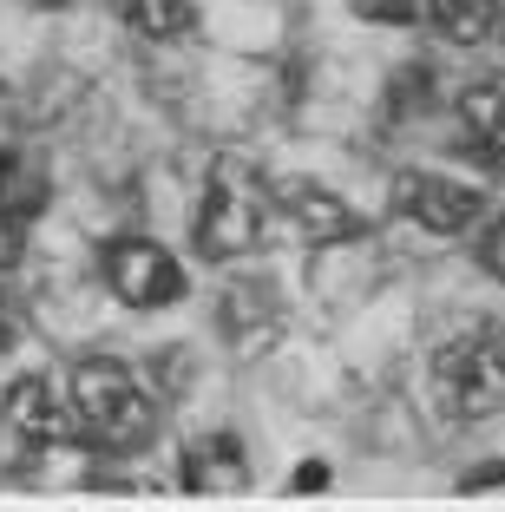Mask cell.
<instances>
[{
  "instance_id": "15",
  "label": "cell",
  "mask_w": 505,
  "mask_h": 512,
  "mask_svg": "<svg viewBox=\"0 0 505 512\" xmlns=\"http://www.w3.org/2000/svg\"><path fill=\"white\" fill-rule=\"evenodd\" d=\"M479 263L505 283V217H499V224H486V237H479Z\"/></svg>"
},
{
  "instance_id": "10",
  "label": "cell",
  "mask_w": 505,
  "mask_h": 512,
  "mask_svg": "<svg viewBox=\"0 0 505 512\" xmlns=\"http://www.w3.org/2000/svg\"><path fill=\"white\" fill-rule=\"evenodd\" d=\"M119 7V20H132L138 33H151V40H184L191 33V0H112Z\"/></svg>"
},
{
  "instance_id": "16",
  "label": "cell",
  "mask_w": 505,
  "mask_h": 512,
  "mask_svg": "<svg viewBox=\"0 0 505 512\" xmlns=\"http://www.w3.org/2000/svg\"><path fill=\"white\" fill-rule=\"evenodd\" d=\"M14 342V316H7V309H0V348Z\"/></svg>"
},
{
  "instance_id": "18",
  "label": "cell",
  "mask_w": 505,
  "mask_h": 512,
  "mask_svg": "<svg viewBox=\"0 0 505 512\" xmlns=\"http://www.w3.org/2000/svg\"><path fill=\"white\" fill-rule=\"evenodd\" d=\"M499 27H505V7H499Z\"/></svg>"
},
{
  "instance_id": "2",
  "label": "cell",
  "mask_w": 505,
  "mask_h": 512,
  "mask_svg": "<svg viewBox=\"0 0 505 512\" xmlns=\"http://www.w3.org/2000/svg\"><path fill=\"white\" fill-rule=\"evenodd\" d=\"M66 394H73L79 427H86L92 447L132 453V447H145V440H151V394L138 388V375L125 362H105V355L79 362L73 381H66Z\"/></svg>"
},
{
  "instance_id": "5",
  "label": "cell",
  "mask_w": 505,
  "mask_h": 512,
  "mask_svg": "<svg viewBox=\"0 0 505 512\" xmlns=\"http://www.w3.org/2000/svg\"><path fill=\"white\" fill-rule=\"evenodd\" d=\"M105 283H112V296H119L125 309H164V302L184 296L178 256L164 250V243H151V237L112 243V250H105Z\"/></svg>"
},
{
  "instance_id": "13",
  "label": "cell",
  "mask_w": 505,
  "mask_h": 512,
  "mask_svg": "<svg viewBox=\"0 0 505 512\" xmlns=\"http://www.w3.org/2000/svg\"><path fill=\"white\" fill-rule=\"evenodd\" d=\"M328 480H335V473H328V460H302L296 480H289V493H296V499H315V493H328Z\"/></svg>"
},
{
  "instance_id": "7",
  "label": "cell",
  "mask_w": 505,
  "mask_h": 512,
  "mask_svg": "<svg viewBox=\"0 0 505 512\" xmlns=\"http://www.w3.org/2000/svg\"><path fill=\"white\" fill-rule=\"evenodd\" d=\"M178 486H184V493H197V499H237L243 486H250V467H243L237 440H230V434L197 440V447L178 460Z\"/></svg>"
},
{
  "instance_id": "14",
  "label": "cell",
  "mask_w": 505,
  "mask_h": 512,
  "mask_svg": "<svg viewBox=\"0 0 505 512\" xmlns=\"http://www.w3.org/2000/svg\"><path fill=\"white\" fill-rule=\"evenodd\" d=\"M20 256H27V230H20V217L0 211V270H14Z\"/></svg>"
},
{
  "instance_id": "9",
  "label": "cell",
  "mask_w": 505,
  "mask_h": 512,
  "mask_svg": "<svg viewBox=\"0 0 505 512\" xmlns=\"http://www.w3.org/2000/svg\"><path fill=\"white\" fill-rule=\"evenodd\" d=\"M460 125H466L473 145H499L505 138V86L499 79H473L460 92Z\"/></svg>"
},
{
  "instance_id": "6",
  "label": "cell",
  "mask_w": 505,
  "mask_h": 512,
  "mask_svg": "<svg viewBox=\"0 0 505 512\" xmlns=\"http://www.w3.org/2000/svg\"><path fill=\"white\" fill-rule=\"evenodd\" d=\"M394 211L414 230H427V237H460V230L479 224L486 191H473V184H460V178H433V171H407V178L394 184Z\"/></svg>"
},
{
  "instance_id": "12",
  "label": "cell",
  "mask_w": 505,
  "mask_h": 512,
  "mask_svg": "<svg viewBox=\"0 0 505 512\" xmlns=\"http://www.w3.org/2000/svg\"><path fill=\"white\" fill-rule=\"evenodd\" d=\"M355 14H361V20H381V27H414L420 7H414V0H361Z\"/></svg>"
},
{
  "instance_id": "8",
  "label": "cell",
  "mask_w": 505,
  "mask_h": 512,
  "mask_svg": "<svg viewBox=\"0 0 505 512\" xmlns=\"http://www.w3.org/2000/svg\"><path fill=\"white\" fill-rule=\"evenodd\" d=\"M505 0H427V20L446 46H479L486 33H499Z\"/></svg>"
},
{
  "instance_id": "4",
  "label": "cell",
  "mask_w": 505,
  "mask_h": 512,
  "mask_svg": "<svg viewBox=\"0 0 505 512\" xmlns=\"http://www.w3.org/2000/svg\"><path fill=\"white\" fill-rule=\"evenodd\" d=\"M263 217H269L263 178H250L243 165H217L210 184H204V204H197V250H204L210 263H230V256L256 250Z\"/></svg>"
},
{
  "instance_id": "3",
  "label": "cell",
  "mask_w": 505,
  "mask_h": 512,
  "mask_svg": "<svg viewBox=\"0 0 505 512\" xmlns=\"http://www.w3.org/2000/svg\"><path fill=\"white\" fill-rule=\"evenodd\" d=\"M79 434H86V427H79V407L60 381H46V375L14 381V394L0 407V453H7V460L27 467V460H40V453H53V447H73Z\"/></svg>"
},
{
  "instance_id": "11",
  "label": "cell",
  "mask_w": 505,
  "mask_h": 512,
  "mask_svg": "<svg viewBox=\"0 0 505 512\" xmlns=\"http://www.w3.org/2000/svg\"><path fill=\"white\" fill-rule=\"evenodd\" d=\"M289 204H296V217H302V230H309V237H355V211H342V204H335V197L328 191H309V184H302V191H289Z\"/></svg>"
},
{
  "instance_id": "1",
  "label": "cell",
  "mask_w": 505,
  "mask_h": 512,
  "mask_svg": "<svg viewBox=\"0 0 505 512\" xmlns=\"http://www.w3.org/2000/svg\"><path fill=\"white\" fill-rule=\"evenodd\" d=\"M427 381H433L440 414H453V421H492L505 407V329L499 322H479V329L440 342Z\"/></svg>"
},
{
  "instance_id": "17",
  "label": "cell",
  "mask_w": 505,
  "mask_h": 512,
  "mask_svg": "<svg viewBox=\"0 0 505 512\" xmlns=\"http://www.w3.org/2000/svg\"><path fill=\"white\" fill-rule=\"evenodd\" d=\"M7 171H14V158H7V151H0V191H7Z\"/></svg>"
}]
</instances>
